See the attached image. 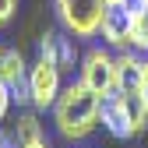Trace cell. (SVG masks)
Here are the masks:
<instances>
[{"mask_svg": "<svg viewBox=\"0 0 148 148\" xmlns=\"http://www.w3.org/2000/svg\"><path fill=\"white\" fill-rule=\"evenodd\" d=\"M0 81L11 92L28 85V60L21 57V49H4V57H0Z\"/></svg>", "mask_w": 148, "mask_h": 148, "instance_id": "9c48e42d", "label": "cell"}, {"mask_svg": "<svg viewBox=\"0 0 148 148\" xmlns=\"http://www.w3.org/2000/svg\"><path fill=\"white\" fill-rule=\"evenodd\" d=\"M99 35H102V42L113 46V49H131V4L106 7Z\"/></svg>", "mask_w": 148, "mask_h": 148, "instance_id": "5b68a950", "label": "cell"}, {"mask_svg": "<svg viewBox=\"0 0 148 148\" xmlns=\"http://www.w3.org/2000/svg\"><path fill=\"white\" fill-rule=\"evenodd\" d=\"M145 71H148V57L145 53L120 49V57H116V92H141Z\"/></svg>", "mask_w": 148, "mask_h": 148, "instance_id": "52a82bcc", "label": "cell"}, {"mask_svg": "<svg viewBox=\"0 0 148 148\" xmlns=\"http://www.w3.org/2000/svg\"><path fill=\"white\" fill-rule=\"evenodd\" d=\"M131 49L148 53V4L131 0Z\"/></svg>", "mask_w": 148, "mask_h": 148, "instance_id": "30bf717a", "label": "cell"}, {"mask_svg": "<svg viewBox=\"0 0 148 148\" xmlns=\"http://www.w3.org/2000/svg\"><path fill=\"white\" fill-rule=\"evenodd\" d=\"M141 4H148V0H141Z\"/></svg>", "mask_w": 148, "mask_h": 148, "instance_id": "ac0fdd59", "label": "cell"}, {"mask_svg": "<svg viewBox=\"0 0 148 148\" xmlns=\"http://www.w3.org/2000/svg\"><path fill=\"white\" fill-rule=\"evenodd\" d=\"M39 57L57 64L64 74L78 67V46H74V39H67L64 32H42L39 39Z\"/></svg>", "mask_w": 148, "mask_h": 148, "instance_id": "8992f818", "label": "cell"}, {"mask_svg": "<svg viewBox=\"0 0 148 148\" xmlns=\"http://www.w3.org/2000/svg\"><path fill=\"white\" fill-rule=\"evenodd\" d=\"M109 7H120V4H131V0H106Z\"/></svg>", "mask_w": 148, "mask_h": 148, "instance_id": "2e32d148", "label": "cell"}, {"mask_svg": "<svg viewBox=\"0 0 148 148\" xmlns=\"http://www.w3.org/2000/svg\"><path fill=\"white\" fill-rule=\"evenodd\" d=\"M57 4V18L60 25L74 35V39H95L102 14H106V0H53Z\"/></svg>", "mask_w": 148, "mask_h": 148, "instance_id": "7a4b0ae2", "label": "cell"}, {"mask_svg": "<svg viewBox=\"0 0 148 148\" xmlns=\"http://www.w3.org/2000/svg\"><path fill=\"white\" fill-rule=\"evenodd\" d=\"M141 95H145V102H148V71H145V85H141Z\"/></svg>", "mask_w": 148, "mask_h": 148, "instance_id": "9a60e30c", "label": "cell"}, {"mask_svg": "<svg viewBox=\"0 0 148 148\" xmlns=\"http://www.w3.org/2000/svg\"><path fill=\"white\" fill-rule=\"evenodd\" d=\"M11 102H14V92H11L4 81H0V123L7 120V113H11Z\"/></svg>", "mask_w": 148, "mask_h": 148, "instance_id": "4fadbf2b", "label": "cell"}, {"mask_svg": "<svg viewBox=\"0 0 148 148\" xmlns=\"http://www.w3.org/2000/svg\"><path fill=\"white\" fill-rule=\"evenodd\" d=\"M18 4H21V0H0V28H7V25L14 21Z\"/></svg>", "mask_w": 148, "mask_h": 148, "instance_id": "7c38bea8", "label": "cell"}, {"mask_svg": "<svg viewBox=\"0 0 148 148\" xmlns=\"http://www.w3.org/2000/svg\"><path fill=\"white\" fill-rule=\"evenodd\" d=\"M99 120H102V127H106L116 141H131V138H134V127H131V120H127V109H123V102H120L116 92L102 99V113H99Z\"/></svg>", "mask_w": 148, "mask_h": 148, "instance_id": "ba28073f", "label": "cell"}, {"mask_svg": "<svg viewBox=\"0 0 148 148\" xmlns=\"http://www.w3.org/2000/svg\"><path fill=\"white\" fill-rule=\"evenodd\" d=\"M0 57H4V46H0Z\"/></svg>", "mask_w": 148, "mask_h": 148, "instance_id": "e0dca14e", "label": "cell"}, {"mask_svg": "<svg viewBox=\"0 0 148 148\" xmlns=\"http://www.w3.org/2000/svg\"><path fill=\"white\" fill-rule=\"evenodd\" d=\"M64 92V71L49 60H35L28 64V95H32V109H53V102L60 99Z\"/></svg>", "mask_w": 148, "mask_h": 148, "instance_id": "277c9868", "label": "cell"}, {"mask_svg": "<svg viewBox=\"0 0 148 148\" xmlns=\"http://www.w3.org/2000/svg\"><path fill=\"white\" fill-rule=\"evenodd\" d=\"M18 148H49V141H46V134H42V138H32V141H21Z\"/></svg>", "mask_w": 148, "mask_h": 148, "instance_id": "5bb4252c", "label": "cell"}, {"mask_svg": "<svg viewBox=\"0 0 148 148\" xmlns=\"http://www.w3.org/2000/svg\"><path fill=\"white\" fill-rule=\"evenodd\" d=\"M116 95H120V102L127 109V120L134 127V138L145 134V127H148V102H145V95L141 92H116Z\"/></svg>", "mask_w": 148, "mask_h": 148, "instance_id": "8fae6325", "label": "cell"}, {"mask_svg": "<svg viewBox=\"0 0 148 148\" xmlns=\"http://www.w3.org/2000/svg\"><path fill=\"white\" fill-rule=\"evenodd\" d=\"M78 81H85L95 95H113L116 92V57L109 53L106 46H92L85 57H81V67H78Z\"/></svg>", "mask_w": 148, "mask_h": 148, "instance_id": "3957f363", "label": "cell"}, {"mask_svg": "<svg viewBox=\"0 0 148 148\" xmlns=\"http://www.w3.org/2000/svg\"><path fill=\"white\" fill-rule=\"evenodd\" d=\"M99 113H102V95H95L85 81L64 85L60 99L53 102V123H57V134L67 138V141H85V138H92L95 127H102Z\"/></svg>", "mask_w": 148, "mask_h": 148, "instance_id": "6da1fadb", "label": "cell"}]
</instances>
